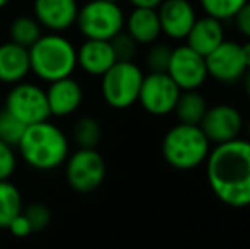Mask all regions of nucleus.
I'll return each instance as SVG.
<instances>
[{"label": "nucleus", "mask_w": 250, "mask_h": 249, "mask_svg": "<svg viewBox=\"0 0 250 249\" xmlns=\"http://www.w3.org/2000/svg\"><path fill=\"white\" fill-rule=\"evenodd\" d=\"M206 180L221 203L233 208L250 206V140L218 143L206 159Z\"/></svg>", "instance_id": "nucleus-1"}, {"label": "nucleus", "mask_w": 250, "mask_h": 249, "mask_svg": "<svg viewBox=\"0 0 250 249\" xmlns=\"http://www.w3.org/2000/svg\"><path fill=\"white\" fill-rule=\"evenodd\" d=\"M16 149L24 162L38 171L56 169L70 156L66 135L48 120L26 126Z\"/></svg>", "instance_id": "nucleus-2"}, {"label": "nucleus", "mask_w": 250, "mask_h": 249, "mask_svg": "<svg viewBox=\"0 0 250 249\" xmlns=\"http://www.w3.org/2000/svg\"><path fill=\"white\" fill-rule=\"evenodd\" d=\"M31 72L44 82L65 79L77 68V48L62 33L43 34L29 48Z\"/></svg>", "instance_id": "nucleus-3"}, {"label": "nucleus", "mask_w": 250, "mask_h": 249, "mask_svg": "<svg viewBox=\"0 0 250 249\" xmlns=\"http://www.w3.org/2000/svg\"><path fill=\"white\" fill-rule=\"evenodd\" d=\"M211 142L198 125H174L162 140L165 162L177 171H191L206 162Z\"/></svg>", "instance_id": "nucleus-4"}, {"label": "nucleus", "mask_w": 250, "mask_h": 249, "mask_svg": "<svg viewBox=\"0 0 250 249\" xmlns=\"http://www.w3.org/2000/svg\"><path fill=\"white\" fill-rule=\"evenodd\" d=\"M143 70L135 62H116L101 77V92L105 104L114 110H126L138 103Z\"/></svg>", "instance_id": "nucleus-5"}, {"label": "nucleus", "mask_w": 250, "mask_h": 249, "mask_svg": "<svg viewBox=\"0 0 250 249\" xmlns=\"http://www.w3.org/2000/svg\"><path fill=\"white\" fill-rule=\"evenodd\" d=\"M125 12L121 5L107 0H89L77 14L75 26L85 40L111 41L125 29Z\"/></svg>", "instance_id": "nucleus-6"}, {"label": "nucleus", "mask_w": 250, "mask_h": 249, "mask_svg": "<svg viewBox=\"0 0 250 249\" xmlns=\"http://www.w3.org/2000/svg\"><path fill=\"white\" fill-rule=\"evenodd\" d=\"M66 183L79 193H92L104 183L105 162L97 149H79L65 160Z\"/></svg>", "instance_id": "nucleus-7"}, {"label": "nucleus", "mask_w": 250, "mask_h": 249, "mask_svg": "<svg viewBox=\"0 0 250 249\" xmlns=\"http://www.w3.org/2000/svg\"><path fill=\"white\" fill-rule=\"evenodd\" d=\"M5 110L26 126L46 121L50 114L46 91L31 82L14 84L5 99Z\"/></svg>", "instance_id": "nucleus-8"}, {"label": "nucleus", "mask_w": 250, "mask_h": 249, "mask_svg": "<svg viewBox=\"0 0 250 249\" xmlns=\"http://www.w3.org/2000/svg\"><path fill=\"white\" fill-rule=\"evenodd\" d=\"M181 96V89L167 72H150L143 77L138 103L146 113L153 116H165L174 113Z\"/></svg>", "instance_id": "nucleus-9"}, {"label": "nucleus", "mask_w": 250, "mask_h": 249, "mask_svg": "<svg viewBox=\"0 0 250 249\" xmlns=\"http://www.w3.org/2000/svg\"><path fill=\"white\" fill-rule=\"evenodd\" d=\"M167 73L181 91H199L206 82V58L188 45L172 48Z\"/></svg>", "instance_id": "nucleus-10"}, {"label": "nucleus", "mask_w": 250, "mask_h": 249, "mask_svg": "<svg viewBox=\"0 0 250 249\" xmlns=\"http://www.w3.org/2000/svg\"><path fill=\"white\" fill-rule=\"evenodd\" d=\"M206 58L208 77H213L221 84H237L247 72L242 45L237 41L225 40L218 48H214Z\"/></svg>", "instance_id": "nucleus-11"}, {"label": "nucleus", "mask_w": 250, "mask_h": 249, "mask_svg": "<svg viewBox=\"0 0 250 249\" xmlns=\"http://www.w3.org/2000/svg\"><path fill=\"white\" fill-rule=\"evenodd\" d=\"M244 116L231 104H216L208 108L203 121L199 123L201 130L211 143H225L235 140L244 132Z\"/></svg>", "instance_id": "nucleus-12"}, {"label": "nucleus", "mask_w": 250, "mask_h": 249, "mask_svg": "<svg viewBox=\"0 0 250 249\" xmlns=\"http://www.w3.org/2000/svg\"><path fill=\"white\" fill-rule=\"evenodd\" d=\"M157 14L162 34L174 41L186 40L198 19L194 5L189 0H164L157 7Z\"/></svg>", "instance_id": "nucleus-13"}, {"label": "nucleus", "mask_w": 250, "mask_h": 249, "mask_svg": "<svg viewBox=\"0 0 250 249\" xmlns=\"http://www.w3.org/2000/svg\"><path fill=\"white\" fill-rule=\"evenodd\" d=\"M79 9L77 0H34L33 3L36 21L50 33H63L75 26Z\"/></svg>", "instance_id": "nucleus-14"}, {"label": "nucleus", "mask_w": 250, "mask_h": 249, "mask_svg": "<svg viewBox=\"0 0 250 249\" xmlns=\"http://www.w3.org/2000/svg\"><path fill=\"white\" fill-rule=\"evenodd\" d=\"M46 99L50 114L56 118H65L68 114L75 113L83 101V91L79 80L72 75L65 79L50 82L46 89Z\"/></svg>", "instance_id": "nucleus-15"}, {"label": "nucleus", "mask_w": 250, "mask_h": 249, "mask_svg": "<svg viewBox=\"0 0 250 249\" xmlns=\"http://www.w3.org/2000/svg\"><path fill=\"white\" fill-rule=\"evenodd\" d=\"M116 63L109 41L85 40L77 50V67L94 77H102Z\"/></svg>", "instance_id": "nucleus-16"}, {"label": "nucleus", "mask_w": 250, "mask_h": 249, "mask_svg": "<svg viewBox=\"0 0 250 249\" xmlns=\"http://www.w3.org/2000/svg\"><path fill=\"white\" fill-rule=\"evenodd\" d=\"M188 46H191L194 51H198L203 57H208L214 48H218L225 41V26L221 21L213 19L209 16L198 17L189 31Z\"/></svg>", "instance_id": "nucleus-17"}, {"label": "nucleus", "mask_w": 250, "mask_h": 249, "mask_svg": "<svg viewBox=\"0 0 250 249\" xmlns=\"http://www.w3.org/2000/svg\"><path fill=\"white\" fill-rule=\"evenodd\" d=\"M31 72L29 50L12 41L0 45V82L19 84Z\"/></svg>", "instance_id": "nucleus-18"}, {"label": "nucleus", "mask_w": 250, "mask_h": 249, "mask_svg": "<svg viewBox=\"0 0 250 249\" xmlns=\"http://www.w3.org/2000/svg\"><path fill=\"white\" fill-rule=\"evenodd\" d=\"M125 31L138 45H153L162 34L157 9L133 7L125 19Z\"/></svg>", "instance_id": "nucleus-19"}, {"label": "nucleus", "mask_w": 250, "mask_h": 249, "mask_svg": "<svg viewBox=\"0 0 250 249\" xmlns=\"http://www.w3.org/2000/svg\"><path fill=\"white\" fill-rule=\"evenodd\" d=\"M206 97L199 91H181V96L174 108V113L177 116L179 123L198 125L203 121L204 114L208 111Z\"/></svg>", "instance_id": "nucleus-20"}, {"label": "nucleus", "mask_w": 250, "mask_h": 249, "mask_svg": "<svg viewBox=\"0 0 250 249\" xmlns=\"http://www.w3.org/2000/svg\"><path fill=\"white\" fill-rule=\"evenodd\" d=\"M43 36V27L36 21V17L19 16L10 23L9 26V41L29 50L40 38Z\"/></svg>", "instance_id": "nucleus-21"}, {"label": "nucleus", "mask_w": 250, "mask_h": 249, "mask_svg": "<svg viewBox=\"0 0 250 249\" xmlns=\"http://www.w3.org/2000/svg\"><path fill=\"white\" fill-rule=\"evenodd\" d=\"M22 196L14 183L0 181V229H7L14 217L22 212Z\"/></svg>", "instance_id": "nucleus-22"}, {"label": "nucleus", "mask_w": 250, "mask_h": 249, "mask_svg": "<svg viewBox=\"0 0 250 249\" xmlns=\"http://www.w3.org/2000/svg\"><path fill=\"white\" fill-rule=\"evenodd\" d=\"M101 123L92 116H83L73 125V140L79 149H96L101 142Z\"/></svg>", "instance_id": "nucleus-23"}, {"label": "nucleus", "mask_w": 250, "mask_h": 249, "mask_svg": "<svg viewBox=\"0 0 250 249\" xmlns=\"http://www.w3.org/2000/svg\"><path fill=\"white\" fill-rule=\"evenodd\" d=\"M247 2L249 0H199V5L204 16L225 23V21L233 19Z\"/></svg>", "instance_id": "nucleus-24"}, {"label": "nucleus", "mask_w": 250, "mask_h": 249, "mask_svg": "<svg viewBox=\"0 0 250 249\" xmlns=\"http://www.w3.org/2000/svg\"><path fill=\"white\" fill-rule=\"evenodd\" d=\"M26 130V125L17 120L14 114L3 108L0 110V140L12 147H17L19 140L22 138V133Z\"/></svg>", "instance_id": "nucleus-25"}, {"label": "nucleus", "mask_w": 250, "mask_h": 249, "mask_svg": "<svg viewBox=\"0 0 250 249\" xmlns=\"http://www.w3.org/2000/svg\"><path fill=\"white\" fill-rule=\"evenodd\" d=\"M109 43H111L112 51H114L116 62H133L135 60L140 45L136 43L125 29H123L121 33L116 34Z\"/></svg>", "instance_id": "nucleus-26"}, {"label": "nucleus", "mask_w": 250, "mask_h": 249, "mask_svg": "<svg viewBox=\"0 0 250 249\" xmlns=\"http://www.w3.org/2000/svg\"><path fill=\"white\" fill-rule=\"evenodd\" d=\"M172 48L165 43L155 41L150 45V50L146 53V67L150 72H167L168 62H170Z\"/></svg>", "instance_id": "nucleus-27"}, {"label": "nucleus", "mask_w": 250, "mask_h": 249, "mask_svg": "<svg viewBox=\"0 0 250 249\" xmlns=\"http://www.w3.org/2000/svg\"><path fill=\"white\" fill-rule=\"evenodd\" d=\"M22 213L26 215V219L29 220L31 227H33V232L46 229L51 222L50 208H48L46 205H43V203H31L29 206L22 208Z\"/></svg>", "instance_id": "nucleus-28"}, {"label": "nucleus", "mask_w": 250, "mask_h": 249, "mask_svg": "<svg viewBox=\"0 0 250 249\" xmlns=\"http://www.w3.org/2000/svg\"><path fill=\"white\" fill-rule=\"evenodd\" d=\"M16 167H17L16 147L0 140V181L10 180V176L16 173Z\"/></svg>", "instance_id": "nucleus-29"}, {"label": "nucleus", "mask_w": 250, "mask_h": 249, "mask_svg": "<svg viewBox=\"0 0 250 249\" xmlns=\"http://www.w3.org/2000/svg\"><path fill=\"white\" fill-rule=\"evenodd\" d=\"M231 21L235 23V27H237L238 33L245 40H250V0L238 10V14Z\"/></svg>", "instance_id": "nucleus-30"}, {"label": "nucleus", "mask_w": 250, "mask_h": 249, "mask_svg": "<svg viewBox=\"0 0 250 249\" xmlns=\"http://www.w3.org/2000/svg\"><path fill=\"white\" fill-rule=\"evenodd\" d=\"M7 230L16 237H27L31 232H33V227H31L29 220L26 219V215L21 212L19 215L14 217L12 222L7 226Z\"/></svg>", "instance_id": "nucleus-31"}, {"label": "nucleus", "mask_w": 250, "mask_h": 249, "mask_svg": "<svg viewBox=\"0 0 250 249\" xmlns=\"http://www.w3.org/2000/svg\"><path fill=\"white\" fill-rule=\"evenodd\" d=\"M133 7H143V9H157L164 0H128Z\"/></svg>", "instance_id": "nucleus-32"}, {"label": "nucleus", "mask_w": 250, "mask_h": 249, "mask_svg": "<svg viewBox=\"0 0 250 249\" xmlns=\"http://www.w3.org/2000/svg\"><path fill=\"white\" fill-rule=\"evenodd\" d=\"M242 53H244L245 63H247V68H250V40H247L244 45H242Z\"/></svg>", "instance_id": "nucleus-33"}, {"label": "nucleus", "mask_w": 250, "mask_h": 249, "mask_svg": "<svg viewBox=\"0 0 250 249\" xmlns=\"http://www.w3.org/2000/svg\"><path fill=\"white\" fill-rule=\"evenodd\" d=\"M242 84H244V91H245V94H247V97L250 99V68H247V72H245V75L242 77Z\"/></svg>", "instance_id": "nucleus-34"}, {"label": "nucleus", "mask_w": 250, "mask_h": 249, "mask_svg": "<svg viewBox=\"0 0 250 249\" xmlns=\"http://www.w3.org/2000/svg\"><path fill=\"white\" fill-rule=\"evenodd\" d=\"M244 130L247 132V135H249V140H250V120L247 121V125H244Z\"/></svg>", "instance_id": "nucleus-35"}, {"label": "nucleus", "mask_w": 250, "mask_h": 249, "mask_svg": "<svg viewBox=\"0 0 250 249\" xmlns=\"http://www.w3.org/2000/svg\"><path fill=\"white\" fill-rule=\"evenodd\" d=\"M9 2H10V0H0V9H3V7H5Z\"/></svg>", "instance_id": "nucleus-36"}, {"label": "nucleus", "mask_w": 250, "mask_h": 249, "mask_svg": "<svg viewBox=\"0 0 250 249\" xmlns=\"http://www.w3.org/2000/svg\"><path fill=\"white\" fill-rule=\"evenodd\" d=\"M107 2H116V3H119L121 0H107Z\"/></svg>", "instance_id": "nucleus-37"}]
</instances>
